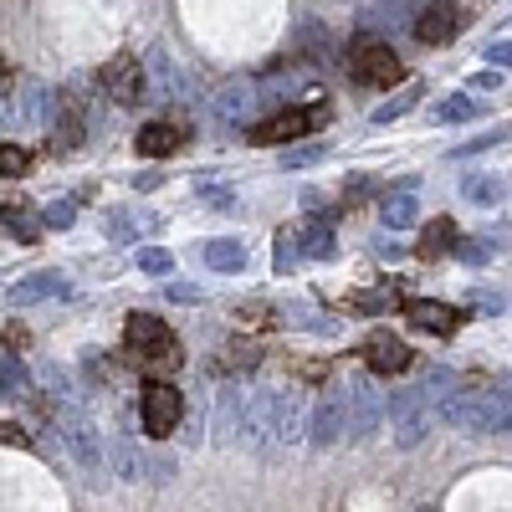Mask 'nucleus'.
<instances>
[{"label":"nucleus","mask_w":512,"mask_h":512,"mask_svg":"<svg viewBox=\"0 0 512 512\" xmlns=\"http://www.w3.org/2000/svg\"><path fill=\"white\" fill-rule=\"evenodd\" d=\"M190 144V123L185 118H149L139 134H134V149L144 154V159H164V154H175V149H185Z\"/></svg>","instance_id":"7"},{"label":"nucleus","mask_w":512,"mask_h":512,"mask_svg":"<svg viewBox=\"0 0 512 512\" xmlns=\"http://www.w3.org/2000/svg\"><path fill=\"white\" fill-rule=\"evenodd\" d=\"M139 420H144V436L169 441L185 420V395L175 390L169 379H144V395H139Z\"/></svg>","instance_id":"3"},{"label":"nucleus","mask_w":512,"mask_h":512,"mask_svg":"<svg viewBox=\"0 0 512 512\" xmlns=\"http://www.w3.org/2000/svg\"><path fill=\"white\" fill-rule=\"evenodd\" d=\"M441 415L451 425H461V431H472V436H497L507 431V400L502 395H451L441 400Z\"/></svg>","instance_id":"4"},{"label":"nucleus","mask_w":512,"mask_h":512,"mask_svg":"<svg viewBox=\"0 0 512 512\" xmlns=\"http://www.w3.org/2000/svg\"><path fill=\"white\" fill-rule=\"evenodd\" d=\"M241 318H246V323H256V328H272V323H277L267 303H246V308H241Z\"/></svg>","instance_id":"29"},{"label":"nucleus","mask_w":512,"mask_h":512,"mask_svg":"<svg viewBox=\"0 0 512 512\" xmlns=\"http://www.w3.org/2000/svg\"><path fill=\"white\" fill-rule=\"evenodd\" d=\"M323 123V108H277L251 123V144H297Z\"/></svg>","instance_id":"5"},{"label":"nucleus","mask_w":512,"mask_h":512,"mask_svg":"<svg viewBox=\"0 0 512 512\" xmlns=\"http://www.w3.org/2000/svg\"><path fill=\"white\" fill-rule=\"evenodd\" d=\"M98 88L118 103V108H134L144 98V67L134 57H113L103 72H98Z\"/></svg>","instance_id":"8"},{"label":"nucleus","mask_w":512,"mask_h":512,"mask_svg":"<svg viewBox=\"0 0 512 512\" xmlns=\"http://www.w3.org/2000/svg\"><path fill=\"white\" fill-rule=\"evenodd\" d=\"M461 190L472 195L477 205H497V200L507 195V180H502V175H466V180H461Z\"/></svg>","instance_id":"19"},{"label":"nucleus","mask_w":512,"mask_h":512,"mask_svg":"<svg viewBox=\"0 0 512 512\" xmlns=\"http://www.w3.org/2000/svg\"><path fill=\"white\" fill-rule=\"evenodd\" d=\"M154 226H159V221L144 216V210H113V221H108L113 241H134V231H154Z\"/></svg>","instance_id":"20"},{"label":"nucleus","mask_w":512,"mask_h":512,"mask_svg":"<svg viewBox=\"0 0 512 512\" xmlns=\"http://www.w3.org/2000/svg\"><path fill=\"white\" fill-rule=\"evenodd\" d=\"M6 349H16V354L26 349V328H6Z\"/></svg>","instance_id":"33"},{"label":"nucleus","mask_w":512,"mask_h":512,"mask_svg":"<svg viewBox=\"0 0 512 512\" xmlns=\"http://www.w3.org/2000/svg\"><path fill=\"white\" fill-rule=\"evenodd\" d=\"M405 313H410V323H415V328L436 333V338H451V333L466 323V313H461V308H451V303H436V297H410V303H405Z\"/></svg>","instance_id":"10"},{"label":"nucleus","mask_w":512,"mask_h":512,"mask_svg":"<svg viewBox=\"0 0 512 512\" xmlns=\"http://www.w3.org/2000/svg\"><path fill=\"white\" fill-rule=\"evenodd\" d=\"M262 369V344L256 338H226L221 354H210V374H256Z\"/></svg>","instance_id":"11"},{"label":"nucleus","mask_w":512,"mask_h":512,"mask_svg":"<svg viewBox=\"0 0 512 512\" xmlns=\"http://www.w3.org/2000/svg\"><path fill=\"white\" fill-rule=\"evenodd\" d=\"M31 390V379H26V364L11 354V359H0V400H21Z\"/></svg>","instance_id":"18"},{"label":"nucleus","mask_w":512,"mask_h":512,"mask_svg":"<svg viewBox=\"0 0 512 512\" xmlns=\"http://www.w3.org/2000/svg\"><path fill=\"white\" fill-rule=\"evenodd\" d=\"M379 221L390 226V231H410V226H415V195H390V200H379Z\"/></svg>","instance_id":"17"},{"label":"nucleus","mask_w":512,"mask_h":512,"mask_svg":"<svg viewBox=\"0 0 512 512\" xmlns=\"http://www.w3.org/2000/svg\"><path fill=\"white\" fill-rule=\"evenodd\" d=\"M456 31H461V0H425L415 11V41H425V47H446Z\"/></svg>","instance_id":"6"},{"label":"nucleus","mask_w":512,"mask_h":512,"mask_svg":"<svg viewBox=\"0 0 512 512\" xmlns=\"http://www.w3.org/2000/svg\"><path fill=\"white\" fill-rule=\"evenodd\" d=\"M139 272H149V277H164V272H175V251H164V246H144L139 256Z\"/></svg>","instance_id":"23"},{"label":"nucleus","mask_w":512,"mask_h":512,"mask_svg":"<svg viewBox=\"0 0 512 512\" xmlns=\"http://www.w3.org/2000/svg\"><path fill=\"white\" fill-rule=\"evenodd\" d=\"M200 195H205L210 205H231V185H210V180H200Z\"/></svg>","instance_id":"30"},{"label":"nucleus","mask_w":512,"mask_h":512,"mask_svg":"<svg viewBox=\"0 0 512 512\" xmlns=\"http://www.w3.org/2000/svg\"><path fill=\"white\" fill-rule=\"evenodd\" d=\"M487 62H492V67H507V62H512V47H507V41H492V47H487Z\"/></svg>","instance_id":"31"},{"label":"nucleus","mask_w":512,"mask_h":512,"mask_svg":"<svg viewBox=\"0 0 512 512\" xmlns=\"http://www.w3.org/2000/svg\"><path fill=\"white\" fill-rule=\"evenodd\" d=\"M169 297H175V303H200L195 287H169Z\"/></svg>","instance_id":"34"},{"label":"nucleus","mask_w":512,"mask_h":512,"mask_svg":"<svg viewBox=\"0 0 512 512\" xmlns=\"http://www.w3.org/2000/svg\"><path fill=\"white\" fill-rule=\"evenodd\" d=\"M338 436H349V410H344V400H318V405H313V420H308V441L333 446Z\"/></svg>","instance_id":"12"},{"label":"nucleus","mask_w":512,"mask_h":512,"mask_svg":"<svg viewBox=\"0 0 512 512\" xmlns=\"http://www.w3.org/2000/svg\"><path fill=\"white\" fill-rule=\"evenodd\" d=\"M507 72H477V88H502Z\"/></svg>","instance_id":"35"},{"label":"nucleus","mask_w":512,"mask_h":512,"mask_svg":"<svg viewBox=\"0 0 512 512\" xmlns=\"http://www.w3.org/2000/svg\"><path fill=\"white\" fill-rule=\"evenodd\" d=\"M318 159H323V144H303V149L282 154V164H287V169H297V164H318Z\"/></svg>","instance_id":"28"},{"label":"nucleus","mask_w":512,"mask_h":512,"mask_svg":"<svg viewBox=\"0 0 512 512\" xmlns=\"http://www.w3.org/2000/svg\"><path fill=\"white\" fill-rule=\"evenodd\" d=\"M123 354L144 379H164V374H175L185 364V349H180L175 328H169L164 318H154V313H134L123 323Z\"/></svg>","instance_id":"1"},{"label":"nucleus","mask_w":512,"mask_h":512,"mask_svg":"<svg viewBox=\"0 0 512 512\" xmlns=\"http://www.w3.org/2000/svg\"><path fill=\"white\" fill-rule=\"evenodd\" d=\"M67 292H72V282L62 272H36V277H26V282L11 287V303L26 308V303H47V297H67Z\"/></svg>","instance_id":"13"},{"label":"nucleus","mask_w":512,"mask_h":512,"mask_svg":"<svg viewBox=\"0 0 512 512\" xmlns=\"http://www.w3.org/2000/svg\"><path fill=\"white\" fill-rule=\"evenodd\" d=\"M420 103V88H405L400 98H390V103H379V113H374V123H395L405 108H415Z\"/></svg>","instance_id":"26"},{"label":"nucleus","mask_w":512,"mask_h":512,"mask_svg":"<svg viewBox=\"0 0 512 512\" xmlns=\"http://www.w3.org/2000/svg\"><path fill=\"white\" fill-rule=\"evenodd\" d=\"M456 241H461V231H456V221L451 216H436V221H425L420 226V256L425 262H441V256H451L456 251Z\"/></svg>","instance_id":"14"},{"label":"nucleus","mask_w":512,"mask_h":512,"mask_svg":"<svg viewBox=\"0 0 512 512\" xmlns=\"http://www.w3.org/2000/svg\"><path fill=\"white\" fill-rule=\"evenodd\" d=\"M0 441H11V446H26V436H21V425H11V420H0Z\"/></svg>","instance_id":"32"},{"label":"nucleus","mask_w":512,"mask_h":512,"mask_svg":"<svg viewBox=\"0 0 512 512\" xmlns=\"http://www.w3.org/2000/svg\"><path fill=\"white\" fill-rule=\"evenodd\" d=\"M436 123H466V118H477V103L466 98V93H451V98H441L436 103V113H431Z\"/></svg>","instance_id":"22"},{"label":"nucleus","mask_w":512,"mask_h":512,"mask_svg":"<svg viewBox=\"0 0 512 512\" xmlns=\"http://www.w3.org/2000/svg\"><path fill=\"white\" fill-rule=\"evenodd\" d=\"M82 134H88V118H82V103L67 93L62 98V113H57V128H52V144L57 149H72V144H82Z\"/></svg>","instance_id":"15"},{"label":"nucleus","mask_w":512,"mask_h":512,"mask_svg":"<svg viewBox=\"0 0 512 512\" xmlns=\"http://www.w3.org/2000/svg\"><path fill=\"white\" fill-rule=\"evenodd\" d=\"M26 169H31V154L21 144H0V175L16 180V175H26Z\"/></svg>","instance_id":"25"},{"label":"nucleus","mask_w":512,"mask_h":512,"mask_svg":"<svg viewBox=\"0 0 512 512\" xmlns=\"http://www.w3.org/2000/svg\"><path fill=\"white\" fill-rule=\"evenodd\" d=\"M0 221H6L21 241H36V221L26 216V200H16V195H11V200H0Z\"/></svg>","instance_id":"21"},{"label":"nucleus","mask_w":512,"mask_h":512,"mask_svg":"<svg viewBox=\"0 0 512 512\" xmlns=\"http://www.w3.org/2000/svg\"><path fill=\"white\" fill-rule=\"evenodd\" d=\"M205 267L210 272H241L246 267V246L236 236H216V241L205 246Z\"/></svg>","instance_id":"16"},{"label":"nucleus","mask_w":512,"mask_h":512,"mask_svg":"<svg viewBox=\"0 0 512 512\" xmlns=\"http://www.w3.org/2000/svg\"><path fill=\"white\" fill-rule=\"evenodd\" d=\"M349 77L364 82V88H400V82H405V62H400V52L384 36L359 31L349 41Z\"/></svg>","instance_id":"2"},{"label":"nucleus","mask_w":512,"mask_h":512,"mask_svg":"<svg viewBox=\"0 0 512 512\" xmlns=\"http://www.w3.org/2000/svg\"><path fill=\"white\" fill-rule=\"evenodd\" d=\"M72 216H77V205L72 200H57V205H47V216H41V221H47V226H72Z\"/></svg>","instance_id":"27"},{"label":"nucleus","mask_w":512,"mask_h":512,"mask_svg":"<svg viewBox=\"0 0 512 512\" xmlns=\"http://www.w3.org/2000/svg\"><path fill=\"white\" fill-rule=\"evenodd\" d=\"M297 251H303V256H333V231H328V221L308 226L303 241H297Z\"/></svg>","instance_id":"24"},{"label":"nucleus","mask_w":512,"mask_h":512,"mask_svg":"<svg viewBox=\"0 0 512 512\" xmlns=\"http://www.w3.org/2000/svg\"><path fill=\"white\" fill-rule=\"evenodd\" d=\"M364 364L374 374H405L415 364V349L405 344V338H395L390 328H379V333H369V344H364Z\"/></svg>","instance_id":"9"}]
</instances>
